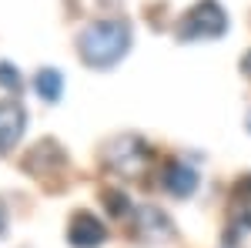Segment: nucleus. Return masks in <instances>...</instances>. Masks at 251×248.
<instances>
[{"instance_id": "f257e3e1", "label": "nucleus", "mask_w": 251, "mask_h": 248, "mask_svg": "<svg viewBox=\"0 0 251 248\" xmlns=\"http://www.w3.org/2000/svg\"><path fill=\"white\" fill-rule=\"evenodd\" d=\"M131 47V27L124 20H97L91 27H84L77 37V51L84 64L91 67H111L127 54Z\"/></svg>"}, {"instance_id": "f03ea898", "label": "nucleus", "mask_w": 251, "mask_h": 248, "mask_svg": "<svg viewBox=\"0 0 251 248\" xmlns=\"http://www.w3.org/2000/svg\"><path fill=\"white\" fill-rule=\"evenodd\" d=\"M148 161H151V148L137 134H121L104 144V165L121 178H141L148 171Z\"/></svg>"}, {"instance_id": "7ed1b4c3", "label": "nucleus", "mask_w": 251, "mask_h": 248, "mask_svg": "<svg viewBox=\"0 0 251 248\" xmlns=\"http://www.w3.org/2000/svg\"><path fill=\"white\" fill-rule=\"evenodd\" d=\"M228 30V14L221 10L218 0H201L198 7H191L181 24H177V37L191 40V37H221Z\"/></svg>"}, {"instance_id": "20e7f679", "label": "nucleus", "mask_w": 251, "mask_h": 248, "mask_svg": "<svg viewBox=\"0 0 251 248\" xmlns=\"http://www.w3.org/2000/svg\"><path fill=\"white\" fill-rule=\"evenodd\" d=\"M134 231H137L141 242H168V238L174 235V225L161 208L144 205V208L134 211Z\"/></svg>"}, {"instance_id": "39448f33", "label": "nucleus", "mask_w": 251, "mask_h": 248, "mask_svg": "<svg viewBox=\"0 0 251 248\" xmlns=\"http://www.w3.org/2000/svg\"><path fill=\"white\" fill-rule=\"evenodd\" d=\"M104 238H107V231L100 225V218H94L91 211H77L67 225V242L74 248H97L104 245Z\"/></svg>"}, {"instance_id": "423d86ee", "label": "nucleus", "mask_w": 251, "mask_h": 248, "mask_svg": "<svg viewBox=\"0 0 251 248\" xmlns=\"http://www.w3.org/2000/svg\"><path fill=\"white\" fill-rule=\"evenodd\" d=\"M27 114L17 101H0V154H7L24 134Z\"/></svg>"}, {"instance_id": "0eeeda50", "label": "nucleus", "mask_w": 251, "mask_h": 248, "mask_svg": "<svg viewBox=\"0 0 251 248\" xmlns=\"http://www.w3.org/2000/svg\"><path fill=\"white\" fill-rule=\"evenodd\" d=\"M164 188L171 191L174 198H188L198 188V171L188 168L184 161H168V168H164Z\"/></svg>"}, {"instance_id": "6e6552de", "label": "nucleus", "mask_w": 251, "mask_h": 248, "mask_svg": "<svg viewBox=\"0 0 251 248\" xmlns=\"http://www.w3.org/2000/svg\"><path fill=\"white\" fill-rule=\"evenodd\" d=\"M34 91H37L47 104H57L60 101V91H64V77H60V71H54V67H44V71H37V81H34Z\"/></svg>"}, {"instance_id": "1a4fd4ad", "label": "nucleus", "mask_w": 251, "mask_h": 248, "mask_svg": "<svg viewBox=\"0 0 251 248\" xmlns=\"http://www.w3.org/2000/svg\"><path fill=\"white\" fill-rule=\"evenodd\" d=\"M104 208L111 211L114 218H124V215L131 211V198H127L121 188H107L104 191Z\"/></svg>"}, {"instance_id": "9d476101", "label": "nucleus", "mask_w": 251, "mask_h": 248, "mask_svg": "<svg viewBox=\"0 0 251 248\" xmlns=\"http://www.w3.org/2000/svg\"><path fill=\"white\" fill-rule=\"evenodd\" d=\"M0 87H3V91H20V87H24L20 71L10 64V60H0Z\"/></svg>"}, {"instance_id": "9b49d317", "label": "nucleus", "mask_w": 251, "mask_h": 248, "mask_svg": "<svg viewBox=\"0 0 251 248\" xmlns=\"http://www.w3.org/2000/svg\"><path fill=\"white\" fill-rule=\"evenodd\" d=\"M234 198H251V174H245V178L234 185Z\"/></svg>"}, {"instance_id": "f8f14e48", "label": "nucleus", "mask_w": 251, "mask_h": 248, "mask_svg": "<svg viewBox=\"0 0 251 248\" xmlns=\"http://www.w3.org/2000/svg\"><path fill=\"white\" fill-rule=\"evenodd\" d=\"M234 221H238L241 228H251V208H238L234 211Z\"/></svg>"}, {"instance_id": "ddd939ff", "label": "nucleus", "mask_w": 251, "mask_h": 248, "mask_svg": "<svg viewBox=\"0 0 251 248\" xmlns=\"http://www.w3.org/2000/svg\"><path fill=\"white\" fill-rule=\"evenodd\" d=\"M3 228H7V205L0 201V235H3Z\"/></svg>"}, {"instance_id": "4468645a", "label": "nucleus", "mask_w": 251, "mask_h": 248, "mask_svg": "<svg viewBox=\"0 0 251 248\" xmlns=\"http://www.w3.org/2000/svg\"><path fill=\"white\" fill-rule=\"evenodd\" d=\"M241 71H245V74H251V54L245 60H241Z\"/></svg>"}, {"instance_id": "2eb2a0df", "label": "nucleus", "mask_w": 251, "mask_h": 248, "mask_svg": "<svg viewBox=\"0 0 251 248\" xmlns=\"http://www.w3.org/2000/svg\"><path fill=\"white\" fill-rule=\"evenodd\" d=\"M248 128H251V114H248Z\"/></svg>"}]
</instances>
